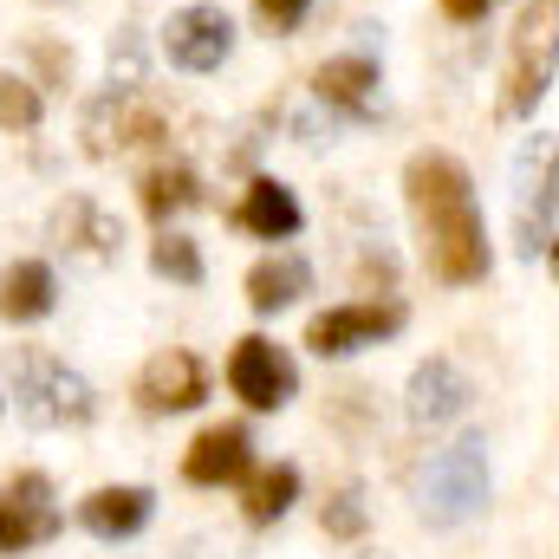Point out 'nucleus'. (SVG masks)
Instances as JSON below:
<instances>
[{
    "label": "nucleus",
    "mask_w": 559,
    "mask_h": 559,
    "mask_svg": "<svg viewBox=\"0 0 559 559\" xmlns=\"http://www.w3.org/2000/svg\"><path fill=\"white\" fill-rule=\"evenodd\" d=\"M404 195L423 222V241H429V267L449 280V286H468V280L488 274V228H481V209H475V189H468V169L442 150H423L404 169Z\"/></svg>",
    "instance_id": "1"
},
{
    "label": "nucleus",
    "mask_w": 559,
    "mask_h": 559,
    "mask_svg": "<svg viewBox=\"0 0 559 559\" xmlns=\"http://www.w3.org/2000/svg\"><path fill=\"white\" fill-rule=\"evenodd\" d=\"M481 501H488V449H481V436H462L423 475V521L462 527L468 514H481Z\"/></svg>",
    "instance_id": "2"
},
{
    "label": "nucleus",
    "mask_w": 559,
    "mask_h": 559,
    "mask_svg": "<svg viewBox=\"0 0 559 559\" xmlns=\"http://www.w3.org/2000/svg\"><path fill=\"white\" fill-rule=\"evenodd\" d=\"M13 397L26 423H85L92 417V384L66 371L52 352H20L13 365Z\"/></svg>",
    "instance_id": "3"
},
{
    "label": "nucleus",
    "mask_w": 559,
    "mask_h": 559,
    "mask_svg": "<svg viewBox=\"0 0 559 559\" xmlns=\"http://www.w3.org/2000/svg\"><path fill=\"white\" fill-rule=\"evenodd\" d=\"M228 384H235V397L248 411H280L299 391V371H293V358L280 352L274 338H241L235 358H228Z\"/></svg>",
    "instance_id": "4"
},
{
    "label": "nucleus",
    "mask_w": 559,
    "mask_h": 559,
    "mask_svg": "<svg viewBox=\"0 0 559 559\" xmlns=\"http://www.w3.org/2000/svg\"><path fill=\"white\" fill-rule=\"evenodd\" d=\"M163 46H169V59H176L182 72H215V66L235 52V26H228L222 7H182V13H169Z\"/></svg>",
    "instance_id": "5"
},
{
    "label": "nucleus",
    "mask_w": 559,
    "mask_h": 559,
    "mask_svg": "<svg viewBox=\"0 0 559 559\" xmlns=\"http://www.w3.org/2000/svg\"><path fill=\"white\" fill-rule=\"evenodd\" d=\"M397 325H404V306H332V312H319V319L306 325V345H312L319 358H345V352H358V345L391 338Z\"/></svg>",
    "instance_id": "6"
},
{
    "label": "nucleus",
    "mask_w": 559,
    "mask_h": 559,
    "mask_svg": "<svg viewBox=\"0 0 559 559\" xmlns=\"http://www.w3.org/2000/svg\"><path fill=\"white\" fill-rule=\"evenodd\" d=\"M209 397V371H202V358L195 352H156L150 365H143L138 378V404L150 417H169V411H195Z\"/></svg>",
    "instance_id": "7"
},
{
    "label": "nucleus",
    "mask_w": 559,
    "mask_h": 559,
    "mask_svg": "<svg viewBox=\"0 0 559 559\" xmlns=\"http://www.w3.org/2000/svg\"><path fill=\"white\" fill-rule=\"evenodd\" d=\"M554 79V0H540L521 20V59H514V85H508V111H534L547 98Z\"/></svg>",
    "instance_id": "8"
},
{
    "label": "nucleus",
    "mask_w": 559,
    "mask_h": 559,
    "mask_svg": "<svg viewBox=\"0 0 559 559\" xmlns=\"http://www.w3.org/2000/svg\"><path fill=\"white\" fill-rule=\"evenodd\" d=\"M52 534H59V514H52L46 475H20L13 495L0 501V554H26V547H39Z\"/></svg>",
    "instance_id": "9"
},
{
    "label": "nucleus",
    "mask_w": 559,
    "mask_h": 559,
    "mask_svg": "<svg viewBox=\"0 0 559 559\" xmlns=\"http://www.w3.org/2000/svg\"><path fill=\"white\" fill-rule=\"evenodd\" d=\"M248 462H254L248 429H241V423H222V429H202V436H195V449L182 455V475H189L195 488H222V481H241Z\"/></svg>",
    "instance_id": "10"
},
{
    "label": "nucleus",
    "mask_w": 559,
    "mask_h": 559,
    "mask_svg": "<svg viewBox=\"0 0 559 559\" xmlns=\"http://www.w3.org/2000/svg\"><path fill=\"white\" fill-rule=\"evenodd\" d=\"M468 378L449 365V358H429V365H417V378H411V417L417 423H455L462 411H468Z\"/></svg>",
    "instance_id": "11"
},
{
    "label": "nucleus",
    "mask_w": 559,
    "mask_h": 559,
    "mask_svg": "<svg viewBox=\"0 0 559 559\" xmlns=\"http://www.w3.org/2000/svg\"><path fill=\"white\" fill-rule=\"evenodd\" d=\"M150 488H98L92 501H79V521H85V534H98V540H131L143 534V521H150Z\"/></svg>",
    "instance_id": "12"
},
{
    "label": "nucleus",
    "mask_w": 559,
    "mask_h": 559,
    "mask_svg": "<svg viewBox=\"0 0 559 559\" xmlns=\"http://www.w3.org/2000/svg\"><path fill=\"white\" fill-rule=\"evenodd\" d=\"M163 138V118L150 111V105H138L131 92H111L98 111H92V150L105 156V150H131V143H150Z\"/></svg>",
    "instance_id": "13"
},
{
    "label": "nucleus",
    "mask_w": 559,
    "mask_h": 559,
    "mask_svg": "<svg viewBox=\"0 0 559 559\" xmlns=\"http://www.w3.org/2000/svg\"><path fill=\"white\" fill-rule=\"evenodd\" d=\"M52 312V267L46 261H13L0 274V319L26 325V319H46Z\"/></svg>",
    "instance_id": "14"
},
{
    "label": "nucleus",
    "mask_w": 559,
    "mask_h": 559,
    "mask_svg": "<svg viewBox=\"0 0 559 559\" xmlns=\"http://www.w3.org/2000/svg\"><path fill=\"white\" fill-rule=\"evenodd\" d=\"M319 98L338 105V111H352V118H365L378 105V66L371 59H332V66H319Z\"/></svg>",
    "instance_id": "15"
},
{
    "label": "nucleus",
    "mask_w": 559,
    "mask_h": 559,
    "mask_svg": "<svg viewBox=\"0 0 559 559\" xmlns=\"http://www.w3.org/2000/svg\"><path fill=\"white\" fill-rule=\"evenodd\" d=\"M241 228H254V235H267V241L299 235V202H293V189L274 182V176H261V182L248 189V202H241Z\"/></svg>",
    "instance_id": "16"
},
{
    "label": "nucleus",
    "mask_w": 559,
    "mask_h": 559,
    "mask_svg": "<svg viewBox=\"0 0 559 559\" xmlns=\"http://www.w3.org/2000/svg\"><path fill=\"white\" fill-rule=\"evenodd\" d=\"M306 286H312V267H306L299 254H274V261H261V267L248 274V306H254V312H280V306H293Z\"/></svg>",
    "instance_id": "17"
},
{
    "label": "nucleus",
    "mask_w": 559,
    "mask_h": 559,
    "mask_svg": "<svg viewBox=\"0 0 559 559\" xmlns=\"http://www.w3.org/2000/svg\"><path fill=\"white\" fill-rule=\"evenodd\" d=\"M293 495H299V468H286V462H280V468H267V475H254V481H248V501H241V508H248V521H254V527H267V521H280V514L293 508Z\"/></svg>",
    "instance_id": "18"
},
{
    "label": "nucleus",
    "mask_w": 559,
    "mask_h": 559,
    "mask_svg": "<svg viewBox=\"0 0 559 559\" xmlns=\"http://www.w3.org/2000/svg\"><path fill=\"white\" fill-rule=\"evenodd\" d=\"M195 202H202V189H195L189 169H150V176H143V209H150L156 222H169L176 209H195Z\"/></svg>",
    "instance_id": "19"
},
{
    "label": "nucleus",
    "mask_w": 559,
    "mask_h": 559,
    "mask_svg": "<svg viewBox=\"0 0 559 559\" xmlns=\"http://www.w3.org/2000/svg\"><path fill=\"white\" fill-rule=\"evenodd\" d=\"M52 228H59V241H79V248H92V254H111V248H118V222H105L92 202H66Z\"/></svg>",
    "instance_id": "20"
},
{
    "label": "nucleus",
    "mask_w": 559,
    "mask_h": 559,
    "mask_svg": "<svg viewBox=\"0 0 559 559\" xmlns=\"http://www.w3.org/2000/svg\"><path fill=\"white\" fill-rule=\"evenodd\" d=\"M150 267L169 280H182V286H195L202 280V254H195V241H182V235H163L156 248H150Z\"/></svg>",
    "instance_id": "21"
},
{
    "label": "nucleus",
    "mask_w": 559,
    "mask_h": 559,
    "mask_svg": "<svg viewBox=\"0 0 559 559\" xmlns=\"http://www.w3.org/2000/svg\"><path fill=\"white\" fill-rule=\"evenodd\" d=\"M0 124H7V131H33V124H39V98H33V85L0 79Z\"/></svg>",
    "instance_id": "22"
},
{
    "label": "nucleus",
    "mask_w": 559,
    "mask_h": 559,
    "mask_svg": "<svg viewBox=\"0 0 559 559\" xmlns=\"http://www.w3.org/2000/svg\"><path fill=\"white\" fill-rule=\"evenodd\" d=\"M325 534H332V540H358V534H365V501H358V488H345V495L325 501Z\"/></svg>",
    "instance_id": "23"
},
{
    "label": "nucleus",
    "mask_w": 559,
    "mask_h": 559,
    "mask_svg": "<svg viewBox=\"0 0 559 559\" xmlns=\"http://www.w3.org/2000/svg\"><path fill=\"white\" fill-rule=\"evenodd\" d=\"M254 7H261V26L267 33H293L306 20V0H254Z\"/></svg>",
    "instance_id": "24"
},
{
    "label": "nucleus",
    "mask_w": 559,
    "mask_h": 559,
    "mask_svg": "<svg viewBox=\"0 0 559 559\" xmlns=\"http://www.w3.org/2000/svg\"><path fill=\"white\" fill-rule=\"evenodd\" d=\"M488 7H495V0H442V13H449V20H481Z\"/></svg>",
    "instance_id": "25"
}]
</instances>
